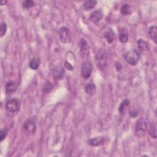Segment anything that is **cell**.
Segmentation results:
<instances>
[{
	"label": "cell",
	"mask_w": 157,
	"mask_h": 157,
	"mask_svg": "<svg viewBox=\"0 0 157 157\" xmlns=\"http://www.w3.org/2000/svg\"><path fill=\"white\" fill-rule=\"evenodd\" d=\"M96 62L98 68L104 70L107 65V54L104 49H100L96 55Z\"/></svg>",
	"instance_id": "cell-1"
},
{
	"label": "cell",
	"mask_w": 157,
	"mask_h": 157,
	"mask_svg": "<svg viewBox=\"0 0 157 157\" xmlns=\"http://www.w3.org/2000/svg\"><path fill=\"white\" fill-rule=\"evenodd\" d=\"M23 7L25 9H30L34 6V3L31 1V0H27V1H25L23 2Z\"/></svg>",
	"instance_id": "cell-23"
},
{
	"label": "cell",
	"mask_w": 157,
	"mask_h": 157,
	"mask_svg": "<svg viewBox=\"0 0 157 157\" xmlns=\"http://www.w3.org/2000/svg\"><path fill=\"white\" fill-rule=\"evenodd\" d=\"M130 104V100L128 99H126L125 100H124L122 103L120 104L119 108H118V111L120 112V113H124V111L126 110V109L129 106Z\"/></svg>",
	"instance_id": "cell-19"
},
{
	"label": "cell",
	"mask_w": 157,
	"mask_h": 157,
	"mask_svg": "<svg viewBox=\"0 0 157 157\" xmlns=\"http://www.w3.org/2000/svg\"><path fill=\"white\" fill-rule=\"evenodd\" d=\"M97 4V1L94 0H91V1H87L83 5V8L85 10H90L96 6Z\"/></svg>",
	"instance_id": "cell-17"
},
{
	"label": "cell",
	"mask_w": 157,
	"mask_h": 157,
	"mask_svg": "<svg viewBox=\"0 0 157 157\" xmlns=\"http://www.w3.org/2000/svg\"><path fill=\"white\" fill-rule=\"evenodd\" d=\"M65 66H66V67L68 69H70V70H72V69H73V67H72V66L71 64L68 63V62L67 61H66V63H65Z\"/></svg>",
	"instance_id": "cell-28"
},
{
	"label": "cell",
	"mask_w": 157,
	"mask_h": 157,
	"mask_svg": "<svg viewBox=\"0 0 157 157\" xmlns=\"http://www.w3.org/2000/svg\"><path fill=\"white\" fill-rule=\"evenodd\" d=\"M120 11L124 16H128L132 13V10L129 4H125L121 7Z\"/></svg>",
	"instance_id": "cell-20"
},
{
	"label": "cell",
	"mask_w": 157,
	"mask_h": 157,
	"mask_svg": "<svg viewBox=\"0 0 157 157\" xmlns=\"http://www.w3.org/2000/svg\"><path fill=\"white\" fill-rule=\"evenodd\" d=\"M7 135V130L6 129H1L0 131V141H3Z\"/></svg>",
	"instance_id": "cell-26"
},
{
	"label": "cell",
	"mask_w": 157,
	"mask_h": 157,
	"mask_svg": "<svg viewBox=\"0 0 157 157\" xmlns=\"http://www.w3.org/2000/svg\"><path fill=\"white\" fill-rule=\"evenodd\" d=\"M137 44L139 50L142 52H146L149 49L148 43L143 39H139L137 41Z\"/></svg>",
	"instance_id": "cell-14"
},
{
	"label": "cell",
	"mask_w": 157,
	"mask_h": 157,
	"mask_svg": "<svg viewBox=\"0 0 157 157\" xmlns=\"http://www.w3.org/2000/svg\"><path fill=\"white\" fill-rule=\"evenodd\" d=\"M7 25L6 23H1V27H0V34H1V37H3L5 35L7 31Z\"/></svg>",
	"instance_id": "cell-25"
},
{
	"label": "cell",
	"mask_w": 157,
	"mask_h": 157,
	"mask_svg": "<svg viewBox=\"0 0 157 157\" xmlns=\"http://www.w3.org/2000/svg\"><path fill=\"white\" fill-rule=\"evenodd\" d=\"M36 128V121L35 118H30L28 119L24 123L23 126V129L24 132L28 135L33 134L35 132Z\"/></svg>",
	"instance_id": "cell-6"
},
{
	"label": "cell",
	"mask_w": 157,
	"mask_h": 157,
	"mask_svg": "<svg viewBox=\"0 0 157 157\" xmlns=\"http://www.w3.org/2000/svg\"><path fill=\"white\" fill-rule=\"evenodd\" d=\"M59 36L63 43H69L71 41V36L69 30L66 27H62L59 30Z\"/></svg>",
	"instance_id": "cell-7"
},
{
	"label": "cell",
	"mask_w": 157,
	"mask_h": 157,
	"mask_svg": "<svg viewBox=\"0 0 157 157\" xmlns=\"http://www.w3.org/2000/svg\"><path fill=\"white\" fill-rule=\"evenodd\" d=\"M129 38L128 32L126 30L123 28L120 30L119 40L122 43H126L128 42Z\"/></svg>",
	"instance_id": "cell-13"
},
{
	"label": "cell",
	"mask_w": 157,
	"mask_h": 157,
	"mask_svg": "<svg viewBox=\"0 0 157 157\" xmlns=\"http://www.w3.org/2000/svg\"><path fill=\"white\" fill-rule=\"evenodd\" d=\"M80 51L83 57H86L89 55V46L86 39H82L80 42Z\"/></svg>",
	"instance_id": "cell-8"
},
{
	"label": "cell",
	"mask_w": 157,
	"mask_h": 157,
	"mask_svg": "<svg viewBox=\"0 0 157 157\" xmlns=\"http://www.w3.org/2000/svg\"><path fill=\"white\" fill-rule=\"evenodd\" d=\"M103 14L102 13V10L99 9L94 11L93 13L91 14L90 16V20L93 23H98L101 21V20L103 19Z\"/></svg>",
	"instance_id": "cell-10"
},
{
	"label": "cell",
	"mask_w": 157,
	"mask_h": 157,
	"mask_svg": "<svg viewBox=\"0 0 157 157\" xmlns=\"http://www.w3.org/2000/svg\"><path fill=\"white\" fill-rule=\"evenodd\" d=\"M54 77L55 78H56L57 79H62L64 75V71H63V69L61 70H57L55 71L54 72Z\"/></svg>",
	"instance_id": "cell-24"
},
{
	"label": "cell",
	"mask_w": 157,
	"mask_h": 157,
	"mask_svg": "<svg viewBox=\"0 0 157 157\" xmlns=\"http://www.w3.org/2000/svg\"><path fill=\"white\" fill-rule=\"evenodd\" d=\"M18 88V84L16 82L13 80H10L7 82L5 86V90L6 93L7 94H11L15 92H16L17 89Z\"/></svg>",
	"instance_id": "cell-9"
},
{
	"label": "cell",
	"mask_w": 157,
	"mask_h": 157,
	"mask_svg": "<svg viewBox=\"0 0 157 157\" xmlns=\"http://www.w3.org/2000/svg\"><path fill=\"white\" fill-rule=\"evenodd\" d=\"M130 114V116L132 117V118H135L138 115V111H132L130 112L129 113Z\"/></svg>",
	"instance_id": "cell-27"
},
{
	"label": "cell",
	"mask_w": 157,
	"mask_h": 157,
	"mask_svg": "<svg viewBox=\"0 0 157 157\" xmlns=\"http://www.w3.org/2000/svg\"><path fill=\"white\" fill-rule=\"evenodd\" d=\"M41 63V60L39 58H33L30 62L29 66L31 68V69L33 70L38 69Z\"/></svg>",
	"instance_id": "cell-16"
},
{
	"label": "cell",
	"mask_w": 157,
	"mask_h": 157,
	"mask_svg": "<svg viewBox=\"0 0 157 157\" xmlns=\"http://www.w3.org/2000/svg\"><path fill=\"white\" fill-rule=\"evenodd\" d=\"M149 134L150 136L154 139L156 138V126L155 124H153L150 125L149 129Z\"/></svg>",
	"instance_id": "cell-22"
},
{
	"label": "cell",
	"mask_w": 157,
	"mask_h": 157,
	"mask_svg": "<svg viewBox=\"0 0 157 157\" xmlns=\"http://www.w3.org/2000/svg\"><path fill=\"white\" fill-rule=\"evenodd\" d=\"M53 89V85L51 82H47L42 87V92L44 93H49Z\"/></svg>",
	"instance_id": "cell-21"
},
{
	"label": "cell",
	"mask_w": 157,
	"mask_h": 157,
	"mask_svg": "<svg viewBox=\"0 0 157 157\" xmlns=\"http://www.w3.org/2000/svg\"><path fill=\"white\" fill-rule=\"evenodd\" d=\"M20 107V102L17 98L9 100L6 104V109L7 112L10 113L17 112Z\"/></svg>",
	"instance_id": "cell-4"
},
{
	"label": "cell",
	"mask_w": 157,
	"mask_h": 157,
	"mask_svg": "<svg viewBox=\"0 0 157 157\" xmlns=\"http://www.w3.org/2000/svg\"><path fill=\"white\" fill-rule=\"evenodd\" d=\"M92 73V65L89 60L84 62L81 68V74L83 79L88 80Z\"/></svg>",
	"instance_id": "cell-5"
},
{
	"label": "cell",
	"mask_w": 157,
	"mask_h": 157,
	"mask_svg": "<svg viewBox=\"0 0 157 157\" xmlns=\"http://www.w3.org/2000/svg\"><path fill=\"white\" fill-rule=\"evenodd\" d=\"M149 36L150 38L153 39L155 44H156V36H157V28L156 26H152L149 28Z\"/></svg>",
	"instance_id": "cell-18"
},
{
	"label": "cell",
	"mask_w": 157,
	"mask_h": 157,
	"mask_svg": "<svg viewBox=\"0 0 157 157\" xmlns=\"http://www.w3.org/2000/svg\"><path fill=\"white\" fill-rule=\"evenodd\" d=\"M105 141V138L103 136L96 137L95 138L90 139L88 141V143L92 146H98L103 144Z\"/></svg>",
	"instance_id": "cell-11"
},
{
	"label": "cell",
	"mask_w": 157,
	"mask_h": 157,
	"mask_svg": "<svg viewBox=\"0 0 157 157\" xmlns=\"http://www.w3.org/2000/svg\"><path fill=\"white\" fill-rule=\"evenodd\" d=\"M147 124L146 120L142 117L138 120L135 126L136 134L139 137L144 136L147 131Z\"/></svg>",
	"instance_id": "cell-3"
},
{
	"label": "cell",
	"mask_w": 157,
	"mask_h": 157,
	"mask_svg": "<svg viewBox=\"0 0 157 157\" xmlns=\"http://www.w3.org/2000/svg\"><path fill=\"white\" fill-rule=\"evenodd\" d=\"M140 59V54L138 51L132 49L127 52L125 55V61L131 66H136Z\"/></svg>",
	"instance_id": "cell-2"
},
{
	"label": "cell",
	"mask_w": 157,
	"mask_h": 157,
	"mask_svg": "<svg viewBox=\"0 0 157 157\" xmlns=\"http://www.w3.org/2000/svg\"><path fill=\"white\" fill-rule=\"evenodd\" d=\"M115 66H116V68L117 70H120L122 69V65L120 63H116Z\"/></svg>",
	"instance_id": "cell-29"
},
{
	"label": "cell",
	"mask_w": 157,
	"mask_h": 157,
	"mask_svg": "<svg viewBox=\"0 0 157 157\" xmlns=\"http://www.w3.org/2000/svg\"><path fill=\"white\" fill-rule=\"evenodd\" d=\"M85 91L87 94L90 96H93L96 92V87L94 83H89L86 86Z\"/></svg>",
	"instance_id": "cell-15"
},
{
	"label": "cell",
	"mask_w": 157,
	"mask_h": 157,
	"mask_svg": "<svg viewBox=\"0 0 157 157\" xmlns=\"http://www.w3.org/2000/svg\"><path fill=\"white\" fill-rule=\"evenodd\" d=\"M104 38L106 39L108 43L111 44L115 39V33L112 28H109L104 34Z\"/></svg>",
	"instance_id": "cell-12"
}]
</instances>
